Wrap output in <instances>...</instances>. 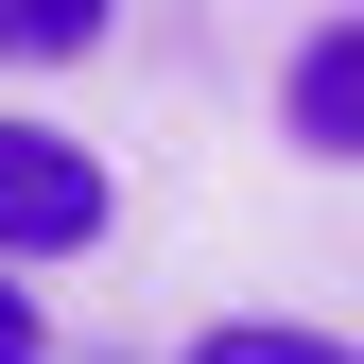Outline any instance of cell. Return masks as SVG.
Listing matches in <instances>:
<instances>
[{"mask_svg": "<svg viewBox=\"0 0 364 364\" xmlns=\"http://www.w3.org/2000/svg\"><path fill=\"white\" fill-rule=\"evenodd\" d=\"M105 156L70 139V122H0V260H87L105 243Z\"/></svg>", "mask_w": 364, "mask_h": 364, "instance_id": "obj_1", "label": "cell"}, {"mask_svg": "<svg viewBox=\"0 0 364 364\" xmlns=\"http://www.w3.org/2000/svg\"><path fill=\"white\" fill-rule=\"evenodd\" d=\"M278 122H295L312 156H347V173H364V18H312V35H295V70H278Z\"/></svg>", "mask_w": 364, "mask_h": 364, "instance_id": "obj_2", "label": "cell"}, {"mask_svg": "<svg viewBox=\"0 0 364 364\" xmlns=\"http://www.w3.org/2000/svg\"><path fill=\"white\" fill-rule=\"evenodd\" d=\"M105 18H122V0H0V70H70V53H105Z\"/></svg>", "mask_w": 364, "mask_h": 364, "instance_id": "obj_3", "label": "cell"}, {"mask_svg": "<svg viewBox=\"0 0 364 364\" xmlns=\"http://www.w3.org/2000/svg\"><path fill=\"white\" fill-rule=\"evenodd\" d=\"M191 364H364L347 330H278V312H225V330H191Z\"/></svg>", "mask_w": 364, "mask_h": 364, "instance_id": "obj_4", "label": "cell"}, {"mask_svg": "<svg viewBox=\"0 0 364 364\" xmlns=\"http://www.w3.org/2000/svg\"><path fill=\"white\" fill-rule=\"evenodd\" d=\"M53 330H35V295H18V260H0V364H35Z\"/></svg>", "mask_w": 364, "mask_h": 364, "instance_id": "obj_5", "label": "cell"}]
</instances>
